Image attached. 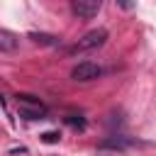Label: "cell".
<instances>
[{
	"label": "cell",
	"mask_w": 156,
	"mask_h": 156,
	"mask_svg": "<svg viewBox=\"0 0 156 156\" xmlns=\"http://www.w3.org/2000/svg\"><path fill=\"white\" fill-rule=\"evenodd\" d=\"M17 110H20V117H24V119H44L46 117V105L39 98L27 95V93L17 95Z\"/></svg>",
	"instance_id": "cell-1"
},
{
	"label": "cell",
	"mask_w": 156,
	"mask_h": 156,
	"mask_svg": "<svg viewBox=\"0 0 156 156\" xmlns=\"http://www.w3.org/2000/svg\"><path fill=\"white\" fill-rule=\"evenodd\" d=\"M107 41V29H90L88 34H83L78 39V44L71 49V54H78V51H90V49H98Z\"/></svg>",
	"instance_id": "cell-2"
},
{
	"label": "cell",
	"mask_w": 156,
	"mask_h": 156,
	"mask_svg": "<svg viewBox=\"0 0 156 156\" xmlns=\"http://www.w3.org/2000/svg\"><path fill=\"white\" fill-rule=\"evenodd\" d=\"M100 76H102V68L98 63H93V61H80L78 66L71 68V78L78 80V83H88V80H95Z\"/></svg>",
	"instance_id": "cell-3"
},
{
	"label": "cell",
	"mask_w": 156,
	"mask_h": 156,
	"mask_svg": "<svg viewBox=\"0 0 156 156\" xmlns=\"http://www.w3.org/2000/svg\"><path fill=\"white\" fill-rule=\"evenodd\" d=\"M100 7H102V0H71L73 15H78V17H83V20L95 17V15L100 12Z\"/></svg>",
	"instance_id": "cell-4"
},
{
	"label": "cell",
	"mask_w": 156,
	"mask_h": 156,
	"mask_svg": "<svg viewBox=\"0 0 156 156\" xmlns=\"http://www.w3.org/2000/svg\"><path fill=\"white\" fill-rule=\"evenodd\" d=\"M17 46H20L17 34H12L7 29H0V51H17Z\"/></svg>",
	"instance_id": "cell-5"
},
{
	"label": "cell",
	"mask_w": 156,
	"mask_h": 156,
	"mask_svg": "<svg viewBox=\"0 0 156 156\" xmlns=\"http://www.w3.org/2000/svg\"><path fill=\"white\" fill-rule=\"evenodd\" d=\"M29 39H32L34 44H41V46H54V44H58V37L44 34V32H29Z\"/></svg>",
	"instance_id": "cell-6"
},
{
	"label": "cell",
	"mask_w": 156,
	"mask_h": 156,
	"mask_svg": "<svg viewBox=\"0 0 156 156\" xmlns=\"http://www.w3.org/2000/svg\"><path fill=\"white\" fill-rule=\"evenodd\" d=\"M39 136H41L44 144H58V139H61L58 132H44V134H39Z\"/></svg>",
	"instance_id": "cell-7"
},
{
	"label": "cell",
	"mask_w": 156,
	"mask_h": 156,
	"mask_svg": "<svg viewBox=\"0 0 156 156\" xmlns=\"http://www.w3.org/2000/svg\"><path fill=\"white\" fill-rule=\"evenodd\" d=\"M66 122H68L71 127H78V129H85V119H83V117H78V115H68V117H66Z\"/></svg>",
	"instance_id": "cell-8"
},
{
	"label": "cell",
	"mask_w": 156,
	"mask_h": 156,
	"mask_svg": "<svg viewBox=\"0 0 156 156\" xmlns=\"http://www.w3.org/2000/svg\"><path fill=\"white\" fill-rule=\"evenodd\" d=\"M100 149H117V151H122V149H124V144H122L119 139H110V141H102V144H100Z\"/></svg>",
	"instance_id": "cell-9"
},
{
	"label": "cell",
	"mask_w": 156,
	"mask_h": 156,
	"mask_svg": "<svg viewBox=\"0 0 156 156\" xmlns=\"http://www.w3.org/2000/svg\"><path fill=\"white\" fill-rule=\"evenodd\" d=\"M117 2H119V7H124V10H132V7H134L132 0H117Z\"/></svg>",
	"instance_id": "cell-10"
}]
</instances>
